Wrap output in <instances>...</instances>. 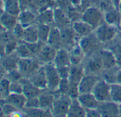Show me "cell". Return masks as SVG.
Masks as SVG:
<instances>
[{
    "instance_id": "obj_1",
    "label": "cell",
    "mask_w": 121,
    "mask_h": 117,
    "mask_svg": "<svg viewBox=\"0 0 121 117\" xmlns=\"http://www.w3.org/2000/svg\"><path fill=\"white\" fill-rule=\"evenodd\" d=\"M119 31V28L103 22L94 29L93 33L101 44H106L115 39Z\"/></svg>"
},
{
    "instance_id": "obj_2",
    "label": "cell",
    "mask_w": 121,
    "mask_h": 117,
    "mask_svg": "<svg viewBox=\"0 0 121 117\" xmlns=\"http://www.w3.org/2000/svg\"><path fill=\"white\" fill-rule=\"evenodd\" d=\"M72 101L68 94H62L57 93L51 108L53 116H67V113Z\"/></svg>"
},
{
    "instance_id": "obj_3",
    "label": "cell",
    "mask_w": 121,
    "mask_h": 117,
    "mask_svg": "<svg viewBox=\"0 0 121 117\" xmlns=\"http://www.w3.org/2000/svg\"><path fill=\"white\" fill-rule=\"evenodd\" d=\"M41 66L42 64L36 57L19 58L18 62V69L25 78H29Z\"/></svg>"
},
{
    "instance_id": "obj_4",
    "label": "cell",
    "mask_w": 121,
    "mask_h": 117,
    "mask_svg": "<svg viewBox=\"0 0 121 117\" xmlns=\"http://www.w3.org/2000/svg\"><path fill=\"white\" fill-rule=\"evenodd\" d=\"M81 19L91 25L94 29L104 22L103 13L99 8L95 7H89L83 11Z\"/></svg>"
},
{
    "instance_id": "obj_5",
    "label": "cell",
    "mask_w": 121,
    "mask_h": 117,
    "mask_svg": "<svg viewBox=\"0 0 121 117\" xmlns=\"http://www.w3.org/2000/svg\"><path fill=\"white\" fill-rule=\"evenodd\" d=\"M43 69L47 82V89L52 92H56L58 84L61 79L58 74L56 67L53 63H49L44 64Z\"/></svg>"
},
{
    "instance_id": "obj_6",
    "label": "cell",
    "mask_w": 121,
    "mask_h": 117,
    "mask_svg": "<svg viewBox=\"0 0 121 117\" xmlns=\"http://www.w3.org/2000/svg\"><path fill=\"white\" fill-rule=\"evenodd\" d=\"M78 44L86 56H89L98 52L100 50L98 47L101 44L93 32L90 35L81 37Z\"/></svg>"
},
{
    "instance_id": "obj_7",
    "label": "cell",
    "mask_w": 121,
    "mask_h": 117,
    "mask_svg": "<svg viewBox=\"0 0 121 117\" xmlns=\"http://www.w3.org/2000/svg\"><path fill=\"white\" fill-rule=\"evenodd\" d=\"M110 86L111 84L108 83L106 81L100 77L97 83L95 84L92 94L96 98V99L100 102L110 101L111 100V94H110Z\"/></svg>"
},
{
    "instance_id": "obj_8",
    "label": "cell",
    "mask_w": 121,
    "mask_h": 117,
    "mask_svg": "<svg viewBox=\"0 0 121 117\" xmlns=\"http://www.w3.org/2000/svg\"><path fill=\"white\" fill-rule=\"evenodd\" d=\"M89 59L86 63V66L84 67L86 74H91L99 76L103 71L102 62L100 57L99 51L89 56Z\"/></svg>"
},
{
    "instance_id": "obj_9",
    "label": "cell",
    "mask_w": 121,
    "mask_h": 117,
    "mask_svg": "<svg viewBox=\"0 0 121 117\" xmlns=\"http://www.w3.org/2000/svg\"><path fill=\"white\" fill-rule=\"evenodd\" d=\"M56 51L57 49L46 43L43 45L41 49L36 55V58L42 65L53 63L56 56Z\"/></svg>"
},
{
    "instance_id": "obj_10",
    "label": "cell",
    "mask_w": 121,
    "mask_h": 117,
    "mask_svg": "<svg viewBox=\"0 0 121 117\" xmlns=\"http://www.w3.org/2000/svg\"><path fill=\"white\" fill-rule=\"evenodd\" d=\"M99 79V76L91 74H85L78 84L79 94L91 93Z\"/></svg>"
},
{
    "instance_id": "obj_11",
    "label": "cell",
    "mask_w": 121,
    "mask_h": 117,
    "mask_svg": "<svg viewBox=\"0 0 121 117\" xmlns=\"http://www.w3.org/2000/svg\"><path fill=\"white\" fill-rule=\"evenodd\" d=\"M98 109L101 116H109V117L120 116L118 104L112 101L100 103L98 106Z\"/></svg>"
},
{
    "instance_id": "obj_12",
    "label": "cell",
    "mask_w": 121,
    "mask_h": 117,
    "mask_svg": "<svg viewBox=\"0 0 121 117\" xmlns=\"http://www.w3.org/2000/svg\"><path fill=\"white\" fill-rule=\"evenodd\" d=\"M99 54L102 62L103 70L110 69L117 67L115 56L110 49H101L99 50Z\"/></svg>"
},
{
    "instance_id": "obj_13",
    "label": "cell",
    "mask_w": 121,
    "mask_h": 117,
    "mask_svg": "<svg viewBox=\"0 0 121 117\" xmlns=\"http://www.w3.org/2000/svg\"><path fill=\"white\" fill-rule=\"evenodd\" d=\"M54 9V24L60 29H63L71 26L72 22L64 11L60 7H56Z\"/></svg>"
},
{
    "instance_id": "obj_14",
    "label": "cell",
    "mask_w": 121,
    "mask_h": 117,
    "mask_svg": "<svg viewBox=\"0 0 121 117\" xmlns=\"http://www.w3.org/2000/svg\"><path fill=\"white\" fill-rule=\"evenodd\" d=\"M20 82L22 84L23 94L27 99L39 96L43 91L36 86L28 78L23 77L20 80Z\"/></svg>"
},
{
    "instance_id": "obj_15",
    "label": "cell",
    "mask_w": 121,
    "mask_h": 117,
    "mask_svg": "<svg viewBox=\"0 0 121 117\" xmlns=\"http://www.w3.org/2000/svg\"><path fill=\"white\" fill-rule=\"evenodd\" d=\"M19 57L14 52L9 54H5L4 56L1 57L0 64L3 67V68L6 70L7 72L18 69V62Z\"/></svg>"
},
{
    "instance_id": "obj_16",
    "label": "cell",
    "mask_w": 121,
    "mask_h": 117,
    "mask_svg": "<svg viewBox=\"0 0 121 117\" xmlns=\"http://www.w3.org/2000/svg\"><path fill=\"white\" fill-rule=\"evenodd\" d=\"M71 27L75 33L80 38L90 35L94 32V29L81 19L73 22Z\"/></svg>"
},
{
    "instance_id": "obj_17",
    "label": "cell",
    "mask_w": 121,
    "mask_h": 117,
    "mask_svg": "<svg viewBox=\"0 0 121 117\" xmlns=\"http://www.w3.org/2000/svg\"><path fill=\"white\" fill-rule=\"evenodd\" d=\"M27 98L24 94H12L10 93L9 96L4 99H1L0 102H4L9 104L19 110H22L26 104Z\"/></svg>"
},
{
    "instance_id": "obj_18",
    "label": "cell",
    "mask_w": 121,
    "mask_h": 117,
    "mask_svg": "<svg viewBox=\"0 0 121 117\" xmlns=\"http://www.w3.org/2000/svg\"><path fill=\"white\" fill-rule=\"evenodd\" d=\"M18 22L24 28L36 24L37 13L30 9L22 10L18 15Z\"/></svg>"
},
{
    "instance_id": "obj_19",
    "label": "cell",
    "mask_w": 121,
    "mask_h": 117,
    "mask_svg": "<svg viewBox=\"0 0 121 117\" xmlns=\"http://www.w3.org/2000/svg\"><path fill=\"white\" fill-rule=\"evenodd\" d=\"M56 67L71 66V56L69 50L65 48H60L57 50L54 61L53 62Z\"/></svg>"
},
{
    "instance_id": "obj_20",
    "label": "cell",
    "mask_w": 121,
    "mask_h": 117,
    "mask_svg": "<svg viewBox=\"0 0 121 117\" xmlns=\"http://www.w3.org/2000/svg\"><path fill=\"white\" fill-rule=\"evenodd\" d=\"M36 86L41 90L47 89V82L45 76L43 65L28 78Z\"/></svg>"
},
{
    "instance_id": "obj_21",
    "label": "cell",
    "mask_w": 121,
    "mask_h": 117,
    "mask_svg": "<svg viewBox=\"0 0 121 117\" xmlns=\"http://www.w3.org/2000/svg\"><path fill=\"white\" fill-rule=\"evenodd\" d=\"M48 45L55 48L56 49H58L62 48V37H61V31L55 25H52L51 32L47 41Z\"/></svg>"
},
{
    "instance_id": "obj_22",
    "label": "cell",
    "mask_w": 121,
    "mask_h": 117,
    "mask_svg": "<svg viewBox=\"0 0 121 117\" xmlns=\"http://www.w3.org/2000/svg\"><path fill=\"white\" fill-rule=\"evenodd\" d=\"M77 99L85 109L98 108L100 104V102L96 99L92 93L81 94Z\"/></svg>"
},
{
    "instance_id": "obj_23",
    "label": "cell",
    "mask_w": 121,
    "mask_h": 117,
    "mask_svg": "<svg viewBox=\"0 0 121 117\" xmlns=\"http://www.w3.org/2000/svg\"><path fill=\"white\" fill-rule=\"evenodd\" d=\"M86 72L84 67L81 65H71L70 68V73L69 76V81L70 84L78 85L83 78V76L85 75Z\"/></svg>"
},
{
    "instance_id": "obj_24",
    "label": "cell",
    "mask_w": 121,
    "mask_h": 117,
    "mask_svg": "<svg viewBox=\"0 0 121 117\" xmlns=\"http://www.w3.org/2000/svg\"><path fill=\"white\" fill-rule=\"evenodd\" d=\"M104 22L110 25L116 27L120 29L121 22V13L120 11L115 8L103 14Z\"/></svg>"
},
{
    "instance_id": "obj_25",
    "label": "cell",
    "mask_w": 121,
    "mask_h": 117,
    "mask_svg": "<svg viewBox=\"0 0 121 117\" xmlns=\"http://www.w3.org/2000/svg\"><path fill=\"white\" fill-rule=\"evenodd\" d=\"M21 41L25 43H34L39 41L37 24H34L33 25L24 28Z\"/></svg>"
},
{
    "instance_id": "obj_26",
    "label": "cell",
    "mask_w": 121,
    "mask_h": 117,
    "mask_svg": "<svg viewBox=\"0 0 121 117\" xmlns=\"http://www.w3.org/2000/svg\"><path fill=\"white\" fill-rule=\"evenodd\" d=\"M54 8L45 9L37 14L36 23L52 25L54 24Z\"/></svg>"
},
{
    "instance_id": "obj_27",
    "label": "cell",
    "mask_w": 121,
    "mask_h": 117,
    "mask_svg": "<svg viewBox=\"0 0 121 117\" xmlns=\"http://www.w3.org/2000/svg\"><path fill=\"white\" fill-rule=\"evenodd\" d=\"M67 116L83 117L86 116V109L80 104L78 99H72Z\"/></svg>"
},
{
    "instance_id": "obj_28",
    "label": "cell",
    "mask_w": 121,
    "mask_h": 117,
    "mask_svg": "<svg viewBox=\"0 0 121 117\" xmlns=\"http://www.w3.org/2000/svg\"><path fill=\"white\" fill-rule=\"evenodd\" d=\"M71 63V65H81L86 57V55L83 52L82 49L79 46L78 44L75 45L70 51Z\"/></svg>"
},
{
    "instance_id": "obj_29",
    "label": "cell",
    "mask_w": 121,
    "mask_h": 117,
    "mask_svg": "<svg viewBox=\"0 0 121 117\" xmlns=\"http://www.w3.org/2000/svg\"><path fill=\"white\" fill-rule=\"evenodd\" d=\"M0 20H1V22L5 29L11 32L18 23V17L17 16L10 14L7 12H4L0 16Z\"/></svg>"
},
{
    "instance_id": "obj_30",
    "label": "cell",
    "mask_w": 121,
    "mask_h": 117,
    "mask_svg": "<svg viewBox=\"0 0 121 117\" xmlns=\"http://www.w3.org/2000/svg\"><path fill=\"white\" fill-rule=\"evenodd\" d=\"M56 94H52V91L49 92H42L39 96V106L41 108L43 109H51L52 108Z\"/></svg>"
},
{
    "instance_id": "obj_31",
    "label": "cell",
    "mask_w": 121,
    "mask_h": 117,
    "mask_svg": "<svg viewBox=\"0 0 121 117\" xmlns=\"http://www.w3.org/2000/svg\"><path fill=\"white\" fill-rule=\"evenodd\" d=\"M21 11L19 0H5V12L18 17Z\"/></svg>"
},
{
    "instance_id": "obj_32",
    "label": "cell",
    "mask_w": 121,
    "mask_h": 117,
    "mask_svg": "<svg viewBox=\"0 0 121 117\" xmlns=\"http://www.w3.org/2000/svg\"><path fill=\"white\" fill-rule=\"evenodd\" d=\"M37 24V23H36ZM52 25L45 24H37L39 40L43 43H47Z\"/></svg>"
},
{
    "instance_id": "obj_33",
    "label": "cell",
    "mask_w": 121,
    "mask_h": 117,
    "mask_svg": "<svg viewBox=\"0 0 121 117\" xmlns=\"http://www.w3.org/2000/svg\"><path fill=\"white\" fill-rule=\"evenodd\" d=\"M118 67H116L115 68L112 69H105L103 70L101 75H102V78L103 79H104L105 81H106L108 83L112 84L114 83H116V79H117V71L119 69V68L116 70V68H117Z\"/></svg>"
},
{
    "instance_id": "obj_34",
    "label": "cell",
    "mask_w": 121,
    "mask_h": 117,
    "mask_svg": "<svg viewBox=\"0 0 121 117\" xmlns=\"http://www.w3.org/2000/svg\"><path fill=\"white\" fill-rule=\"evenodd\" d=\"M21 43H19L17 49L15 51L16 54L18 55V56L19 58H31V57H35L33 54L31 53V51L29 50V49L28 48V46H26V44L20 41Z\"/></svg>"
},
{
    "instance_id": "obj_35",
    "label": "cell",
    "mask_w": 121,
    "mask_h": 117,
    "mask_svg": "<svg viewBox=\"0 0 121 117\" xmlns=\"http://www.w3.org/2000/svg\"><path fill=\"white\" fill-rule=\"evenodd\" d=\"M111 100L117 104L121 103V84L114 83L110 86Z\"/></svg>"
},
{
    "instance_id": "obj_36",
    "label": "cell",
    "mask_w": 121,
    "mask_h": 117,
    "mask_svg": "<svg viewBox=\"0 0 121 117\" xmlns=\"http://www.w3.org/2000/svg\"><path fill=\"white\" fill-rule=\"evenodd\" d=\"M10 83L11 81L6 76L0 80V96L2 99L7 98L10 94Z\"/></svg>"
},
{
    "instance_id": "obj_37",
    "label": "cell",
    "mask_w": 121,
    "mask_h": 117,
    "mask_svg": "<svg viewBox=\"0 0 121 117\" xmlns=\"http://www.w3.org/2000/svg\"><path fill=\"white\" fill-rule=\"evenodd\" d=\"M69 88H70V82L68 79H60V81L58 84L56 93L69 95Z\"/></svg>"
},
{
    "instance_id": "obj_38",
    "label": "cell",
    "mask_w": 121,
    "mask_h": 117,
    "mask_svg": "<svg viewBox=\"0 0 121 117\" xmlns=\"http://www.w3.org/2000/svg\"><path fill=\"white\" fill-rule=\"evenodd\" d=\"M6 77L10 81H19L24 76H22V73L19 72L18 69L10 71L9 72H7Z\"/></svg>"
},
{
    "instance_id": "obj_39",
    "label": "cell",
    "mask_w": 121,
    "mask_h": 117,
    "mask_svg": "<svg viewBox=\"0 0 121 117\" xmlns=\"http://www.w3.org/2000/svg\"><path fill=\"white\" fill-rule=\"evenodd\" d=\"M98 8L101 10V12L104 14L112 9H115L112 0H100Z\"/></svg>"
},
{
    "instance_id": "obj_40",
    "label": "cell",
    "mask_w": 121,
    "mask_h": 117,
    "mask_svg": "<svg viewBox=\"0 0 121 117\" xmlns=\"http://www.w3.org/2000/svg\"><path fill=\"white\" fill-rule=\"evenodd\" d=\"M0 104L2 105L3 111H4L5 116H13L16 112L19 111V109H17L16 107H14V106L9 104L4 103V102H0Z\"/></svg>"
},
{
    "instance_id": "obj_41",
    "label": "cell",
    "mask_w": 121,
    "mask_h": 117,
    "mask_svg": "<svg viewBox=\"0 0 121 117\" xmlns=\"http://www.w3.org/2000/svg\"><path fill=\"white\" fill-rule=\"evenodd\" d=\"M9 89H10V93L12 94H23V87L20 81H11Z\"/></svg>"
},
{
    "instance_id": "obj_42",
    "label": "cell",
    "mask_w": 121,
    "mask_h": 117,
    "mask_svg": "<svg viewBox=\"0 0 121 117\" xmlns=\"http://www.w3.org/2000/svg\"><path fill=\"white\" fill-rule=\"evenodd\" d=\"M71 66H63V67H56L58 74L61 79H69Z\"/></svg>"
},
{
    "instance_id": "obj_43",
    "label": "cell",
    "mask_w": 121,
    "mask_h": 117,
    "mask_svg": "<svg viewBox=\"0 0 121 117\" xmlns=\"http://www.w3.org/2000/svg\"><path fill=\"white\" fill-rule=\"evenodd\" d=\"M24 27L19 24V22L17 23V24L14 27V28L13 29V30L12 31L14 36L19 40L21 41L22 38V35L24 33Z\"/></svg>"
},
{
    "instance_id": "obj_44",
    "label": "cell",
    "mask_w": 121,
    "mask_h": 117,
    "mask_svg": "<svg viewBox=\"0 0 121 117\" xmlns=\"http://www.w3.org/2000/svg\"><path fill=\"white\" fill-rule=\"evenodd\" d=\"M25 108H40L39 96L31 97L26 99Z\"/></svg>"
},
{
    "instance_id": "obj_45",
    "label": "cell",
    "mask_w": 121,
    "mask_h": 117,
    "mask_svg": "<svg viewBox=\"0 0 121 117\" xmlns=\"http://www.w3.org/2000/svg\"><path fill=\"white\" fill-rule=\"evenodd\" d=\"M86 116H93V117H100L101 115L98 109V108H90V109H86Z\"/></svg>"
},
{
    "instance_id": "obj_46",
    "label": "cell",
    "mask_w": 121,
    "mask_h": 117,
    "mask_svg": "<svg viewBox=\"0 0 121 117\" xmlns=\"http://www.w3.org/2000/svg\"><path fill=\"white\" fill-rule=\"evenodd\" d=\"M5 12V0H0V16Z\"/></svg>"
},
{
    "instance_id": "obj_47",
    "label": "cell",
    "mask_w": 121,
    "mask_h": 117,
    "mask_svg": "<svg viewBox=\"0 0 121 117\" xmlns=\"http://www.w3.org/2000/svg\"><path fill=\"white\" fill-rule=\"evenodd\" d=\"M6 74H7L6 70L3 68V67L1 65V64H0V80L4 78L6 76Z\"/></svg>"
},
{
    "instance_id": "obj_48",
    "label": "cell",
    "mask_w": 121,
    "mask_h": 117,
    "mask_svg": "<svg viewBox=\"0 0 121 117\" xmlns=\"http://www.w3.org/2000/svg\"><path fill=\"white\" fill-rule=\"evenodd\" d=\"M6 54L5 53V46L0 41V56H3Z\"/></svg>"
},
{
    "instance_id": "obj_49",
    "label": "cell",
    "mask_w": 121,
    "mask_h": 117,
    "mask_svg": "<svg viewBox=\"0 0 121 117\" xmlns=\"http://www.w3.org/2000/svg\"><path fill=\"white\" fill-rule=\"evenodd\" d=\"M116 83L120 84H121V67L119 68L117 73V79H116Z\"/></svg>"
},
{
    "instance_id": "obj_50",
    "label": "cell",
    "mask_w": 121,
    "mask_h": 117,
    "mask_svg": "<svg viewBox=\"0 0 121 117\" xmlns=\"http://www.w3.org/2000/svg\"><path fill=\"white\" fill-rule=\"evenodd\" d=\"M112 4H113L114 7L116 9H117L118 8V6H119L120 3L121 2V0H112Z\"/></svg>"
},
{
    "instance_id": "obj_51",
    "label": "cell",
    "mask_w": 121,
    "mask_h": 117,
    "mask_svg": "<svg viewBox=\"0 0 121 117\" xmlns=\"http://www.w3.org/2000/svg\"><path fill=\"white\" fill-rule=\"evenodd\" d=\"M5 31H7V30H6L5 28L3 27V25H2V24L1 22V20H0V33H2L3 32H5Z\"/></svg>"
},
{
    "instance_id": "obj_52",
    "label": "cell",
    "mask_w": 121,
    "mask_h": 117,
    "mask_svg": "<svg viewBox=\"0 0 121 117\" xmlns=\"http://www.w3.org/2000/svg\"><path fill=\"white\" fill-rule=\"evenodd\" d=\"M5 116V115H4V111H3L2 105L0 104V116Z\"/></svg>"
},
{
    "instance_id": "obj_53",
    "label": "cell",
    "mask_w": 121,
    "mask_h": 117,
    "mask_svg": "<svg viewBox=\"0 0 121 117\" xmlns=\"http://www.w3.org/2000/svg\"><path fill=\"white\" fill-rule=\"evenodd\" d=\"M118 108H119V113H120V116H121V103L118 104Z\"/></svg>"
},
{
    "instance_id": "obj_54",
    "label": "cell",
    "mask_w": 121,
    "mask_h": 117,
    "mask_svg": "<svg viewBox=\"0 0 121 117\" xmlns=\"http://www.w3.org/2000/svg\"><path fill=\"white\" fill-rule=\"evenodd\" d=\"M117 9L120 11V12L121 13V2H120V4H119V6H118V8H117Z\"/></svg>"
},
{
    "instance_id": "obj_55",
    "label": "cell",
    "mask_w": 121,
    "mask_h": 117,
    "mask_svg": "<svg viewBox=\"0 0 121 117\" xmlns=\"http://www.w3.org/2000/svg\"><path fill=\"white\" fill-rule=\"evenodd\" d=\"M120 31L121 32V22H120Z\"/></svg>"
},
{
    "instance_id": "obj_56",
    "label": "cell",
    "mask_w": 121,
    "mask_h": 117,
    "mask_svg": "<svg viewBox=\"0 0 121 117\" xmlns=\"http://www.w3.org/2000/svg\"><path fill=\"white\" fill-rule=\"evenodd\" d=\"M0 61H1V56H0Z\"/></svg>"
}]
</instances>
